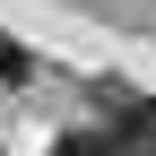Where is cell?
Masks as SVG:
<instances>
[{
	"mask_svg": "<svg viewBox=\"0 0 156 156\" xmlns=\"http://www.w3.org/2000/svg\"><path fill=\"white\" fill-rule=\"evenodd\" d=\"M95 147L104 156H156V95H113Z\"/></svg>",
	"mask_w": 156,
	"mask_h": 156,
	"instance_id": "obj_1",
	"label": "cell"
},
{
	"mask_svg": "<svg viewBox=\"0 0 156 156\" xmlns=\"http://www.w3.org/2000/svg\"><path fill=\"white\" fill-rule=\"evenodd\" d=\"M52 156H104V147H95V139H61Z\"/></svg>",
	"mask_w": 156,
	"mask_h": 156,
	"instance_id": "obj_2",
	"label": "cell"
}]
</instances>
